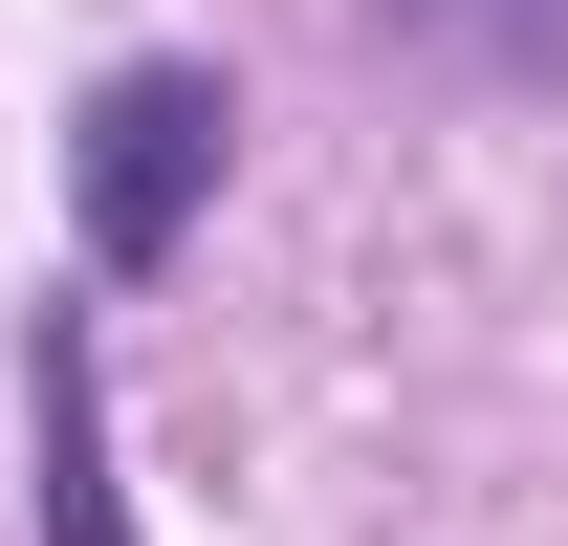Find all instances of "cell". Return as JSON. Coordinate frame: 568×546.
<instances>
[{
  "mask_svg": "<svg viewBox=\"0 0 568 546\" xmlns=\"http://www.w3.org/2000/svg\"><path fill=\"white\" fill-rule=\"evenodd\" d=\"M219 67H110L88 88V132H67V219H88V263L110 284H153L175 241H197V198H219Z\"/></svg>",
  "mask_w": 568,
  "mask_h": 546,
  "instance_id": "1",
  "label": "cell"
},
{
  "mask_svg": "<svg viewBox=\"0 0 568 546\" xmlns=\"http://www.w3.org/2000/svg\"><path fill=\"white\" fill-rule=\"evenodd\" d=\"M416 22H459V44H503V67H568V0H416Z\"/></svg>",
  "mask_w": 568,
  "mask_h": 546,
  "instance_id": "3",
  "label": "cell"
},
{
  "mask_svg": "<svg viewBox=\"0 0 568 546\" xmlns=\"http://www.w3.org/2000/svg\"><path fill=\"white\" fill-rule=\"evenodd\" d=\"M22 459H44V546H132V503H110V394H88V306L22 328Z\"/></svg>",
  "mask_w": 568,
  "mask_h": 546,
  "instance_id": "2",
  "label": "cell"
}]
</instances>
